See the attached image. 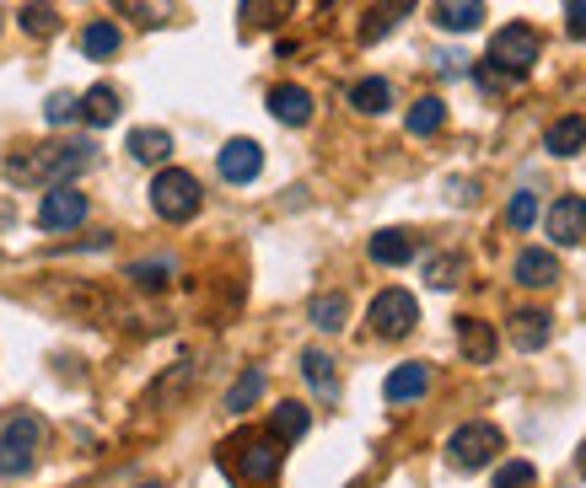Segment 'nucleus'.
Returning <instances> with one entry per match:
<instances>
[{
	"label": "nucleus",
	"instance_id": "obj_1",
	"mask_svg": "<svg viewBox=\"0 0 586 488\" xmlns=\"http://www.w3.org/2000/svg\"><path fill=\"white\" fill-rule=\"evenodd\" d=\"M92 166V145L86 140H49V145H22L6 156V177L22 188H54L71 183L76 172Z\"/></svg>",
	"mask_w": 586,
	"mask_h": 488
},
{
	"label": "nucleus",
	"instance_id": "obj_2",
	"mask_svg": "<svg viewBox=\"0 0 586 488\" xmlns=\"http://www.w3.org/2000/svg\"><path fill=\"white\" fill-rule=\"evenodd\" d=\"M280 462H286V446L275 435H237V441L221 446V467L237 484H275L280 478Z\"/></svg>",
	"mask_w": 586,
	"mask_h": 488
},
{
	"label": "nucleus",
	"instance_id": "obj_3",
	"mask_svg": "<svg viewBox=\"0 0 586 488\" xmlns=\"http://www.w3.org/2000/svg\"><path fill=\"white\" fill-rule=\"evenodd\" d=\"M43 419L39 413H6L0 419V478H28L39 467V451H43Z\"/></svg>",
	"mask_w": 586,
	"mask_h": 488
},
{
	"label": "nucleus",
	"instance_id": "obj_4",
	"mask_svg": "<svg viewBox=\"0 0 586 488\" xmlns=\"http://www.w3.org/2000/svg\"><path fill=\"white\" fill-rule=\"evenodd\" d=\"M200 204H205V188H200V177H194V172H183V166H162V172L151 177V209H157L168 226L194 220V215H200Z\"/></svg>",
	"mask_w": 586,
	"mask_h": 488
},
{
	"label": "nucleus",
	"instance_id": "obj_5",
	"mask_svg": "<svg viewBox=\"0 0 586 488\" xmlns=\"http://www.w3.org/2000/svg\"><path fill=\"white\" fill-rule=\"evenodd\" d=\"M539 59H544V39L528 22H505L501 33L490 39V65H501V76H511V82H522Z\"/></svg>",
	"mask_w": 586,
	"mask_h": 488
},
{
	"label": "nucleus",
	"instance_id": "obj_6",
	"mask_svg": "<svg viewBox=\"0 0 586 488\" xmlns=\"http://www.w3.org/2000/svg\"><path fill=\"white\" fill-rule=\"evenodd\" d=\"M505 446V435L496 424H484V419H473V424H462L452 430V441H447V462L458 467V473H479V467H490L496 462V451Z\"/></svg>",
	"mask_w": 586,
	"mask_h": 488
},
{
	"label": "nucleus",
	"instance_id": "obj_7",
	"mask_svg": "<svg viewBox=\"0 0 586 488\" xmlns=\"http://www.w3.org/2000/svg\"><path fill=\"white\" fill-rule=\"evenodd\" d=\"M366 323H372L377 338H409L419 323V301L409 290H382L372 301V312H366Z\"/></svg>",
	"mask_w": 586,
	"mask_h": 488
},
{
	"label": "nucleus",
	"instance_id": "obj_8",
	"mask_svg": "<svg viewBox=\"0 0 586 488\" xmlns=\"http://www.w3.org/2000/svg\"><path fill=\"white\" fill-rule=\"evenodd\" d=\"M86 194L82 188H71V183H54L49 194H43V204H39V226L43 231H76L86 220Z\"/></svg>",
	"mask_w": 586,
	"mask_h": 488
},
{
	"label": "nucleus",
	"instance_id": "obj_9",
	"mask_svg": "<svg viewBox=\"0 0 586 488\" xmlns=\"http://www.w3.org/2000/svg\"><path fill=\"white\" fill-rule=\"evenodd\" d=\"M505 338H511V349L539 355L548 338H554V317L539 312V306H516V312H511V323H505Z\"/></svg>",
	"mask_w": 586,
	"mask_h": 488
},
{
	"label": "nucleus",
	"instance_id": "obj_10",
	"mask_svg": "<svg viewBox=\"0 0 586 488\" xmlns=\"http://www.w3.org/2000/svg\"><path fill=\"white\" fill-rule=\"evenodd\" d=\"M215 166H221V177L226 183H253L258 172H264V151H258V140H226L221 151H215Z\"/></svg>",
	"mask_w": 586,
	"mask_h": 488
},
{
	"label": "nucleus",
	"instance_id": "obj_11",
	"mask_svg": "<svg viewBox=\"0 0 586 488\" xmlns=\"http://www.w3.org/2000/svg\"><path fill=\"white\" fill-rule=\"evenodd\" d=\"M548 237H554V247H576L586 237V199L582 194H565V199L548 204Z\"/></svg>",
	"mask_w": 586,
	"mask_h": 488
},
{
	"label": "nucleus",
	"instance_id": "obj_12",
	"mask_svg": "<svg viewBox=\"0 0 586 488\" xmlns=\"http://www.w3.org/2000/svg\"><path fill=\"white\" fill-rule=\"evenodd\" d=\"M430 392V366H419V360H409V366H393V376L382 381V398L393 408H404V403H419Z\"/></svg>",
	"mask_w": 586,
	"mask_h": 488
},
{
	"label": "nucleus",
	"instance_id": "obj_13",
	"mask_svg": "<svg viewBox=\"0 0 586 488\" xmlns=\"http://www.w3.org/2000/svg\"><path fill=\"white\" fill-rule=\"evenodd\" d=\"M516 285L554 290V285H560V258H554V252H544V247H528V252L516 258Z\"/></svg>",
	"mask_w": 586,
	"mask_h": 488
},
{
	"label": "nucleus",
	"instance_id": "obj_14",
	"mask_svg": "<svg viewBox=\"0 0 586 488\" xmlns=\"http://www.w3.org/2000/svg\"><path fill=\"white\" fill-rule=\"evenodd\" d=\"M458 349L468 366H490L496 360V327L479 317H458Z\"/></svg>",
	"mask_w": 586,
	"mask_h": 488
},
{
	"label": "nucleus",
	"instance_id": "obj_15",
	"mask_svg": "<svg viewBox=\"0 0 586 488\" xmlns=\"http://www.w3.org/2000/svg\"><path fill=\"white\" fill-rule=\"evenodd\" d=\"M269 113H275V119L280 123H291V129H301V123L312 119V91H307V86H275V91H269Z\"/></svg>",
	"mask_w": 586,
	"mask_h": 488
},
{
	"label": "nucleus",
	"instance_id": "obj_16",
	"mask_svg": "<svg viewBox=\"0 0 586 488\" xmlns=\"http://www.w3.org/2000/svg\"><path fill=\"white\" fill-rule=\"evenodd\" d=\"M409 11H415V0H377V6L366 11V22H361V43H382Z\"/></svg>",
	"mask_w": 586,
	"mask_h": 488
},
{
	"label": "nucleus",
	"instance_id": "obj_17",
	"mask_svg": "<svg viewBox=\"0 0 586 488\" xmlns=\"http://www.w3.org/2000/svg\"><path fill=\"white\" fill-rule=\"evenodd\" d=\"M586 145V119L582 113H565V119H554L544 129V151L548 156H576Z\"/></svg>",
	"mask_w": 586,
	"mask_h": 488
},
{
	"label": "nucleus",
	"instance_id": "obj_18",
	"mask_svg": "<svg viewBox=\"0 0 586 488\" xmlns=\"http://www.w3.org/2000/svg\"><path fill=\"white\" fill-rule=\"evenodd\" d=\"M484 22V0H436V28L441 33H473Z\"/></svg>",
	"mask_w": 586,
	"mask_h": 488
},
{
	"label": "nucleus",
	"instance_id": "obj_19",
	"mask_svg": "<svg viewBox=\"0 0 586 488\" xmlns=\"http://www.w3.org/2000/svg\"><path fill=\"white\" fill-rule=\"evenodd\" d=\"M114 11L135 28H168L178 17V0H114Z\"/></svg>",
	"mask_w": 586,
	"mask_h": 488
},
{
	"label": "nucleus",
	"instance_id": "obj_20",
	"mask_svg": "<svg viewBox=\"0 0 586 488\" xmlns=\"http://www.w3.org/2000/svg\"><path fill=\"white\" fill-rule=\"evenodd\" d=\"M415 252H419V242L409 231H377L372 237V263H382V269H404Z\"/></svg>",
	"mask_w": 586,
	"mask_h": 488
},
{
	"label": "nucleus",
	"instance_id": "obj_21",
	"mask_svg": "<svg viewBox=\"0 0 586 488\" xmlns=\"http://www.w3.org/2000/svg\"><path fill=\"white\" fill-rule=\"evenodd\" d=\"M350 108L366 113V119H377V113L393 108V86L382 82V76H361V82L350 86Z\"/></svg>",
	"mask_w": 586,
	"mask_h": 488
},
{
	"label": "nucleus",
	"instance_id": "obj_22",
	"mask_svg": "<svg viewBox=\"0 0 586 488\" xmlns=\"http://www.w3.org/2000/svg\"><path fill=\"white\" fill-rule=\"evenodd\" d=\"M129 156L140 166H162L172 156V134L168 129H135L129 134Z\"/></svg>",
	"mask_w": 586,
	"mask_h": 488
},
{
	"label": "nucleus",
	"instance_id": "obj_23",
	"mask_svg": "<svg viewBox=\"0 0 586 488\" xmlns=\"http://www.w3.org/2000/svg\"><path fill=\"white\" fill-rule=\"evenodd\" d=\"M307 323L318 327V333H339V327L350 323V295H339V290L318 295V301L307 306Z\"/></svg>",
	"mask_w": 586,
	"mask_h": 488
},
{
	"label": "nucleus",
	"instance_id": "obj_24",
	"mask_svg": "<svg viewBox=\"0 0 586 488\" xmlns=\"http://www.w3.org/2000/svg\"><path fill=\"white\" fill-rule=\"evenodd\" d=\"M301 376H307V387L323 392V398L339 392V370H334V355H329V349H307V355H301Z\"/></svg>",
	"mask_w": 586,
	"mask_h": 488
},
{
	"label": "nucleus",
	"instance_id": "obj_25",
	"mask_svg": "<svg viewBox=\"0 0 586 488\" xmlns=\"http://www.w3.org/2000/svg\"><path fill=\"white\" fill-rule=\"evenodd\" d=\"M172 274H178V263H172V258H140V263H129V269H125V280L135 290H168Z\"/></svg>",
	"mask_w": 586,
	"mask_h": 488
},
{
	"label": "nucleus",
	"instance_id": "obj_26",
	"mask_svg": "<svg viewBox=\"0 0 586 488\" xmlns=\"http://www.w3.org/2000/svg\"><path fill=\"white\" fill-rule=\"evenodd\" d=\"M194 381V366L189 360H178L172 370H162L157 381H151V392H146V408H168L172 398H183V387Z\"/></svg>",
	"mask_w": 586,
	"mask_h": 488
},
{
	"label": "nucleus",
	"instance_id": "obj_27",
	"mask_svg": "<svg viewBox=\"0 0 586 488\" xmlns=\"http://www.w3.org/2000/svg\"><path fill=\"white\" fill-rule=\"evenodd\" d=\"M307 424H312V413H307L301 403H280L275 413H269V435H275L280 446L301 441V435H307Z\"/></svg>",
	"mask_w": 586,
	"mask_h": 488
},
{
	"label": "nucleus",
	"instance_id": "obj_28",
	"mask_svg": "<svg viewBox=\"0 0 586 488\" xmlns=\"http://www.w3.org/2000/svg\"><path fill=\"white\" fill-rule=\"evenodd\" d=\"M82 119L92 123V129H108V123L119 119V91H114V86H92L82 97Z\"/></svg>",
	"mask_w": 586,
	"mask_h": 488
},
{
	"label": "nucleus",
	"instance_id": "obj_29",
	"mask_svg": "<svg viewBox=\"0 0 586 488\" xmlns=\"http://www.w3.org/2000/svg\"><path fill=\"white\" fill-rule=\"evenodd\" d=\"M119 28H114V22H86L82 28V54L86 59H114V54H119Z\"/></svg>",
	"mask_w": 586,
	"mask_h": 488
},
{
	"label": "nucleus",
	"instance_id": "obj_30",
	"mask_svg": "<svg viewBox=\"0 0 586 488\" xmlns=\"http://www.w3.org/2000/svg\"><path fill=\"white\" fill-rule=\"evenodd\" d=\"M441 123H447V102H441V97H419L415 108H409V134H415V140H430Z\"/></svg>",
	"mask_w": 586,
	"mask_h": 488
},
{
	"label": "nucleus",
	"instance_id": "obj_31",
	"mask_svg": "<svg viewBox=\"0 0 586 488\" xmlns=\"http://www.w3.org/2000/svg\"><path fill=\"white\" fill-rule=\"evenodd\" d=\"M258 398H264V370L253 366V370H243V376L232 381V392H226V413H248Z\"/></svg>",
	"mask_w": 586,
	"mask_h": 488
},
{
	"label": "nucleus",
	"instance_id": "obj_32",
	"mask_svg": "<svg viewBox=\"0 0 586 488\" xmlns=\"http://www.w3.org/2000/svg\"><path fill=\"white\" fill-rule=\"evenodd\" d=\"M296 0H243V22L248 28H280L291 17Z\"/></svg>",
	"mask_w": 586,
	"mask_h": 488
},
{
	"label": "nucleus",
	"instance_id": "obj_33",
	"mask_svg": "<svg viewBox=\"0 0 586 488\" xmlns=\"http://www.w3.org/2000/svg\"><path fill=\"white\" fill-rule=\"evenodd\" d=\"M425 285H430V290L462 285V258H447V252H436V258L425 263Z\"/></svg>",
	"mask_w": 586,
	"mask_h": 488
},
{
	"label": "nucleus",
	"instance_id": "obj_34",
	"mask_svg": "<svg viewBox=\"0 0 586 488\" xmlns=\"http://www.w3.org/2000/svg\"><path fill=\"white\" fill-rule=\"evenodd\" d=\"M505 220H511L516 231H533V220H539V194H533V188H516L511 204H505Z\"/></svg>",
	"mask_w": 586,
	"mask_h": 488
},
{
	"label": "nucleus",
	"instance_id": "obj_35",
	"mask_svg": "<svg viewBox=\"0 0 586 488\" xmlns=\"http://www.w3.org/2000/svg\"><path fill=\"white\" fill-rule=\"evenodd\" d=\"M22 28H28L33 39H54V33H60V17H54V6H43V0H33V6L22 11Z\"/></svg>",
	"mask_w": 586,
	"mask_h": 488
},
{
	"label": "nucleus",
	"instance_id": "obj_36",
	"mask_svg": "<svg viewBox=\"0 0 586 488\" xmlns=\"http://www.w3.org/2000/svg\"><path fill=\"white\" fill-rule=\"evenodd\" d=\"M496 488H539V467L533 462H501L496 467Z\"/></svg>",
	"mask_w": 586,
	"mask_h": 488
},
{
	"label": "nucleus",
	"instance_id": "obj_37",
	"mask_svg": "<svg viewBox=\"0 0 586 488\" xmlns=\"http://www.w3.org/2000/svg\"><path fill=\"white\" fill-rule=\"evenodd\" d=\"M43 119H49V123H71V119H82V97H76V91H54V97L43 102Z\"/></svg>",
	"mask_w": 586,
	"mask_h": 488
},
{
	"label": "nucleus",
	"instance_id": "obj_38",
	"mask_svg": "<svg viewBox=\"0 0 586 488\" xmlns=\"http://www.w3.org/2000/svg\"><path fill=\"white\" fill-rule=\"evenodd\" d=\"M565 28L571 39H586V0H565Z\"/></svg>",
	"mask_w": 586,
	"mask_h": 488
},
{
	"label": "nucleus",
	"instance_id": "obj_39",
	"mask_svg": "<svg viewBox=\"0 0 586 488\" xmlns=\"http://www.w3.org/2000/svg\"><path fill=\"white\" fill-rule=\"evenodd\" d=\"M0 226H11V199L0 204Z\"/></svg>",
	"mask_w": 586,
	"mask_h": 488
},
{
	"label": "nucleus",
	"instance_id": "obj_40",
	"mask_svg": "<svg viewBox=\"0 0 586 488\" xmlns=\"http://www.w3.org/2000/svg\"><path fill=\"white\" fill-rule=\"evenodd\" d=\"M135 488H162V484H135Z\"/></svg>",
	"mask_w": 586,
	"mask_h": 488
},
{
	"label": "nucleus",
	"instance_id": "obj_41",
	"mask_svg": "<svg viewBox=\"0 0 586 488\" xmlns=\"http://www.w3.org/2000/svg\"><path fill=\"white\" fill-rule=\"evenodd\" d=\"M582 467H586V451H582Z\"/></svg>",
	"mask_w": 586,
	"mask_h": 488
}]
</instances>
